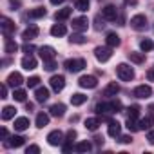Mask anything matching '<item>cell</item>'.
Here are the masks:
<instances>
[{"label":"cell","mask_w":154,"mask_h":154,"mask_svg":"<svg viewBox=\"0 0 154 154\" xmlns=\"http://www.w3.org/2000/svg\"><path fill=\"white\" fill-rule=\"evenodd\" d=\"M44 69H45V71H54V69H56V62H54V60L44 62Z\"/></svg>","instance_id":"cell-42"},{"label":"cell","mask_w":154,"mask_h":154,"mask_svg":"<svg viewBox=\"0 0 154 154\" xmlns=\"http://www.w3.org/2000/svg\"><path fill=\"white\" fill-rule=\"evenodd\" d=\"M0 27H2L4 36H9L11 33H15V22L9 20L8 17H2V20H0Z\"/></svg>","instance_id":"cell-10"},{"label":"cell","mask_w":154,"mask_h":154,"mask_svg":"<svg viewBox=\"0 0 154 154\" xmlns=\"http://www.w3.org/2000/svg\"><path fill=\"white\" fill-rule=\"evenodd\" d=\"M147 78H149L150 82H154V69H149V71H147Z\"/></svg>","instance_id":"cell-52"},{"label":"cell","mask_w":154,"mask_h":154,"mask_svg":"<svg viewBox=\"0 0 154 154\" xmlns=\"http://www.w3.org/2000/svg\"><path fill=\"white\" fill-rule=\"evenodd\" d=\"M26 84H27V87H38V84H40V78H38V76H31V78H29Z\"/></svg>","instance_id":"cell-41"},{"label":"cell","mask_w":154,"mask_h":154,"mask_svg":"<svg viewBox=\"0 0 154 154\" xmlns=\"http://www.w3.org/2000/svg\"><path fill=\"white\" fill-rule=\"evenodd\" d=\"M85 102H87V96L82 94V93H74V94L71 96V103L76 105V107H78V105H84Z\"/></svg>","instance_id":"cell-26"},{"label":"cell","mask_w":154,"mask_h":154,"mask_svg":"<svg viewBox=\"0 0 154 154\" xmlns=\"http://www.w3.org/2000/svg\"><path fill=\"white\" fill-rule=\"evenodd\" d=\"M27 127H29V120H27L26 116L15 120V131H20V132H22V131H26Z\"/></svg>","instance_id":"cell-28"},{"label":"cell","mask_w":154,"mask_h":154,"mask_svg":"<svg viewBox=\"0 0 154 154\" xmlns=\"http://www.w3.org/2000/svg\"><path fill=\"white\" fill-rule=\"evenodd\" d=\"M111 103H112V107H114V112H120V111H122V107H123L120 100H111Z\"/></svg>","instance_id":"cell-44"},{"label":"cell","mask_w":154,"mask_h":154,"mask_svg":"<svg viewBox=\"0 0 154 154\" xmlns=\"http://www.w3.org/2000/svg\"><path fill=\"white\" fill-rule=\"evenodd\" d=\"M65 140H63V132L62 131H51L49 134H47V143L49 145H53V147H58V145H62Z\"/></svg>","instance_id":"cell-7"},{"label":"cell","mask_w":154,"mask_h":154,"mask_svg":"<svg viewBox=\"0 0 154 154\" xmlns=\"http://www.w3.org/2000/svg\"><path fill=\"white\" fill-rule=\"evenodd\" d=\"M63 67H65L67 71H71V72H78V71H82L84 67H87V62H85L84 58H69V60H65Z\"/></svg>","instance_id":"cell-2"},{"label":"cell","mask_w":154,"mask_h":154,"mask_svg":"<svg viewBox=\"0 0 154 154\" xmlns=\"http://www.w3.org/2000/svg\"><path fill=\"white\" fill-rule=\"evenodd\" d=\"M152 47H154V45H152V42H150L149 38H145V40H141V42H140V49H141L143 53H147V51H150Z\"/></svg>","instance_id":"cell-39"},{"label":"cell","mask_w":154,"mask_h":154,"mask_svg":"<svg viewBox=\"0 0 154 154\" xmlns=\"http://www.w3.org/2000/svg\"><path fill=\"white\" fill-rule=\"evenodd\" d=\"M38 51H40V58H42L44 62H47V60H54V58H56V51H54L51 45H42Z\"/></svg>","instance_id":"cell-11"},{"label":"cell","mask_w":154,"mask_h":154,"mask_svg":"<svg viewBox=\"0 0 154 154\" xmlns=\"http://www.w3.org/2000/svg\"><path fill=\"white\" fill-rule=\"evenodd\" d=\"M22 82H24V78H22V74L20 72H11L9 76H8V85L9 87H13V89H17L18 85H22Z\"/></svg>","instance_id":"cell-13"},{"label":"cell","mask_w":154,"mask_h":154,"mask_svg":"<svg viewBox=\"0 0 154 154\" xmlns=\"http://www.w3.org/2000/svg\"><path fill=\"white\" fill-rule=\"evenodd\" d=\"M47 123H49V114H47V112H38V114H36V127L42 129V127H45Z\"/></svg>","instance_id":"cell-30"},{"label":"cell","mask_w":154,"mask_h":154,"mask_svg":"<svg viewBox=\"0 0 154 154\" xmlns=\"http://www.w3.org/2000/svg\"><path fill=\"white\" fill-rule=\"evenodd\" d=\"M147 141H149L150 145H154V131H152V129L147 132Z\"/></svg>","instance_id":"cell-46"},{"label":"cell","mask_w":154,"mask_h":154,"mask_svg":"<svg viewBox=\"0 0 154 154\" xmlns=\"http://www.w3.org/2000/svg\"><path fill=\"white\" fill-rule=\"evenodd\" d=\"M120 93V85L116 84V82H111L105 89H103V96H107V98H112V96H116Z\"/></svg>","instance_id":"cell-19"},{"label":"cell","mask_w":154,"mask_h":154,"mask_svg":"<svg viewBox=\"0 0 154 154\" xmlns=\"http://www.w3.org/2000/svg\"><path fill=\"white\" fill-rule=\"evenodd\" d=\"M74 138H76V131H74V129L67 131V134H65V141H72Z\"/></svg>","instance_id":"cell-45"},{"label":"cell","mask_w":154,"mask_h":154,"mask_svg":"<svg viewBox=\"0 0 154 154\" xmlns=\"http://www.w3.org/2000/svg\"><path fill=\"white\" fill-rule=\"evenodd\" d=\"M120 141H122V143H131L132 138H131L129 134H125V136H120Z\"/></svg>","instance_id":"cell-49"},{"label":"cell","mask_w":154,"mask_h":154,"mask_svg":"<svg viewBox=\"0 0 154 154\" xmlns=\"http://www.w3.org/2000/svg\"><path fill=\"white\" fill-rule=\"evenodd\" d=\"M0 93H2V96H0V98H8V84H6V85H2Z\"/></svg>","instance_id":"cell-51"},{"label":"cell","mask_w":154,"mask_h":154,"mask_svg":"<svg viewBox=\"0 0 154 154\" xmlns=\"http://www.w3.org/2000/svg\"><path fill=\"white\" fill-rule=\"evenodd\" d=\"M152 125H154V116H152V114H147L145 118L140 120V129H147V131H150Z\"/></svg>","instance_id":"cell-25"},{"label":"cell","mask_w":154,"mask_h":154,"mask_svg":"<svg viewBox=\"0 0 154 154\" xmlns=\"http://www.w3.org/2000/svg\"><path fill=\"white\" fill-rule=\"evenodd\" d=\"M105 44H107L109 47H112V49H114V47H118V45H120V36H118L116 33H109V35H107V38H105Z\"/></svg>","instance_id":"cell-27"},{"label":"cell","mask_w":154,"mask_h":154,"mask_svg":"<svg viewBox=\"0 0 154 154\" xmlns=\"http://www.w3.org/2000/svg\"><path fill=\"white\" fill-rule=\"evenodd\" d=\"M9 6H11V8H13V9H15V8H17V9H18V8H20V6H22V2H20V0H9Z\"/></svg>","instance_id":"cell-48"},{"label":"cell","mask_w":154,"mask_h":154,"mask_svg":"<svg viewBox=\"0 0 154 154\" xmlns=\"http://www.w3.org/2000/svg\"><path fill=\"white\" fill-rule=\"evenodd\" d=\"M20 63H22V67H24L26 71H33V69H36V58H35V56H31V54L24 56Z\"/></svg>","instance_id":"cell-18"},{"label":"cell","mask_w":154,"mask_h":154,"mask_svg":"<svg viewBox=\"0 0 154 154\" xmlns=\"http://www.w3.org/2000/svg\"><path fill=\"white\" fill-rule=\"evenodd\" d=\"M24 141H26V138H24V136L13 134L11 138H8L6 145H8V147H13V149H18V147H22V145H24Z\"/></svg>","instance_id":"cell-17"},{"label":"cell","mask_w":154,"mask_h":154,"mask_svg":"<svg viewBox=\"0 0 154 154\" xmlns=\"http://www.w3.org/2000/svg\"><path fill=\"white\" fill-rule=\"evenodd\" d=\"M120 132H122V125H120L118 122L111 120V122H109V127H107V134H109L111 138H120Z\"/></svg>","instance_id":"cell-16"},{"label":"cell","mask_w":154,"mask_h":154,"mask_svg":"<svg viewBox=\"0 0 154 154\" xmlns=\"http://www.w3.org/2000/svg\"><path fill=\"white\" fill-rule=\"evenodd\" d=\"M136 98H149L150 94H152V89H150V85H138L136 89H134V93H132Z\"/></svg>","instance_id":"cell-15"},{"label":"cell","mask_w":154,"mask_h":154,"mask_svg":"<svg viewBox=\"0 0 154 154\" xmlns=\"http://www.w3.org/2000/svg\"><path fill=\"white\" fill-rule=\"evenodd\" d=\"M38 152H40V147L38 145H29L26 149V154H38Z\"/></svg>","instance_id":"cell-43"},{"label":"cell","mask_w":154,"mask_h":154,"mask_svg":"<svg viewBox=\"0 0 154 154\" xmlns=\"http://www.w3.org/2000/svg\"><path fill=\"white\" fill-rule=\"evenodd\" d=\"M127 116L129 118H138L140 116V105H131L127 109Z\"/></svg>","instance_id":"cell-37"},{"label":"cell","mask_w":154,"mask_h":154,"mask_svg":"<svg viewBox=\"0 0 154 154\" xmlns=\"http://www.w3.org/2000/svg\"><path fill=\"white\" fill-rule=\"evenodd\" d=\"M27 17L29 18H44L45 17V9L44 8H35V9H31L27 13Z\"/></svg>","instance_id":"cell-33"},{"label":"cell","mask_w":154,"mask_h":154,"mask_svg":"<svg viewBox=\"0 0 154 154\" xmlns=\"http://www.w3.org/2000/svg\"><path fill=\"white\" fill-rule=\"evenodd\" d=\"M100 125H102V120L100 118H87L85 120V129L87 131H93L94 132V131H98Z\"/></svg>","instance_id":"cell-23"},{"label":"cell","mask_w":154,"mask_h":154,"mask_svg":"<svg viewBox=\"0 0 154 154\" xmlns=\"http://www.w3.org/2000/svg\"><path fill=\"white\" fill-rule=\"evenodd\" d=\"M67 33V27L63 26V24H54L53 27H51V35L53 36H63Z\"/></svg>","instance_id":"cell-29"},{"label":"cell","mask_w":154,"mask_h":154,"mask_svg":"<svg viewBox=\"0 0 154 154\" xmlns=\"http://www.w3.org/2000/svg\"><path fill=\"white\" fill-rule=\"evenodd\" d=\"M69 40H71L72 44H85V42H87L80 33H78V35H71V38H69Z\"/></svg>","instance_id":"cell-40"},{"label":"cell","mask_w":154,"mask_h":154,"mask_svg":"<svg viewBox=\"0 0 154 154\" xmlns=\"http://www.w3.org/2000/svg\"><path fill=\"white\" fill-rule=\"evenodd\" d=\"M129 60L134 63H143L145 56H143V53H129Z\"/></svg>","instance_id":"cell-35"},{"label":"cell","mask_w":154,"mask_h":154,"mask_svg":"<svg viewBox=\"0 0 154 154\" xmlns=\"http://www.w3.org/2000/svg\"><path fill=\"white\" fill-rule=\"evenodd\" d=\"M149 109H150V112H152V114H154V105H150V107H149Z\"/></svg>","instance_id":"cell-54"},{"label":"cell","mask_w":154,"mask_h":154,"mask_svg":"<svg viewBox=\"0 0 154 154\" xmlns=\"http://www.w3.org/2000/svg\"><path fill=\"white\" fill-rule=\"evenodd\" d=\"M63 112H65V105H63V103H54V105L49 107V114H51V116L60 118V116H63Z\"/></svg>","instance_id":"cell-22"},{"label":"cell","mask_w":154,"mask_h":154,"mask_svg":"<svg viewBox=\"0 0 154 154\" xmlns=\"http://www.w3.org/2000/svg\"><path fill=\"white\" fill-rule=\"evenodd\" d=\"M102 17H103L105 20H109V22H114V20L118 18V9H116V6H112V4L105 6V8L102 9Z\"/></svg>","instance_id":"cell-9"},{"label":"cell","mask_w":154,"mask_h":154,"mask_svg":"<svg viewBox=\"0 0 154 154\" xmlns=\"http://www.w3.org/2000/svg\"><path fill=\"white\" fill-rule=\"evenodd\" d=\"M0 136H2V140H8V138H9V134H8V129H6V127L0 129Z\"/></svg>","instance_id":"cell-50"},{"label":"cell","mask_w":154,"mask_h":154,"mask_svg":"<svg viewBox=\"0 0 154 154\" xmlns=\"http://www.w3.org/2000/svg\"><path fill=\"white\" fill-rule=\"evenodd\" d=\"M131 27L136 29V31L147 29V18H145V15H134V17L131 18Z\"/></svg>","instance_id":"cell-6"},{"label":"cell","mask_w":154,"mask_h":154,"mask_svg":"<svg viewBox=\"0 0 154 154\" xmlns=\"http://www.w3.org/2000/svg\"><path fill=\"white\" fill-rule=\"evenodd\" d=\"M78 85H80V87H84V89H94V87L98 85V80H96V76L85 74V76H80Z\"/></svg>","instance_id":"cell-5"},{"label":"cell","mask_w":154,"mask_h":154,"mask_svg":"<svg viewBox=\"0 0 154 154\" xmlns=\"http://www.w3.org/2000/svg\"><path fill=\"white\" fill-rule=\"evenodd\" d=\"M87 27H89V20H87L85 17L72 18V31H76V33H84V31H87Z\"/></svg>","instance_id":"cell-8"},{"label":"cell","mask_w":154,"mask_h":154,"mask_svg":"<svg viewBox=\"0 0 154 154\" xmlns=\"http://www.w3.org/2000/svg\"><path fill=\"white\" fill-rule=\"evenodd\" d=\"M94 56H96L98 62L105 63V62H109L111 56H112V47H109V45H105V47H96V49H94Z\"/></svg>","instance_id":"cell-3"},{"label":"cell","mask_w":154,"mask_h":154,"mask_svg":"<svg viewBox=\"0 0 154 154\" xmlns=\"http://www.w3.org/2000/svg\"><path fill=\"white\" fill-rule=\"evenodd\" d=\"M4 51H6L8 54H13V53H17V51H18V44H17L15 40H11L9 36H6V44H4Z\"/></svg>","instance_id":"cell-21"},{"label":"cell","mask_w":154,"mask_h":154,"mask_svg":"<svg viewBox=\"0 0 154 154\" xmlns=\"http://www.w3.org/2000/svg\"><path fill=\"white\" fill-rule=\"evenodd\" d=\"M116 74H118V78L122 82H131L134 78V69L131 65H127V63H120L116 67Z\"/></svg>","instance_id":"cell-1"},{"label":"cell","mask_w":154,"mask_h":154,"mask_svg":"<svg viewBox=\"0 0 154 154\" xmlns=\"http://www.w3.org/2000/svg\"><path fill=\"white\" fill-rule=\"evenodd\" d=\"M49 98V89L47 87H36V91H35V100L38 102V103H42V102H45Z\"/></svg>","instance_id":"cell-20"},{"label":"cell","mask_w":154,"mask_h":154,"mask_svg":"<svg viewBox=\"0 0 154 154\" xmlns=\"http://www.w3.org/2000/svg\"><path fill=\"white\" fill-rule=\"evenodd\" d=\"M125 125H127V129H129L131 132H136V131H140V122H136V118H129V116H127V122H125Z\"/></svg>","instance_id":"cell-34"},{"label":"cell","mask_w":154,"mask_h":154,"mask_svg":"<svg viewBox=\"0 0 154 154\" xmlns=\"http://www.w3.org/2000/svg\"><path fill=\"white\" fill-rule=\"evenodd\" d=\"M49 2H51V4H53V6H60V4H62V2H63V0H49Z\"/></svg>","instance_id":"cell-53"},{"label":"cell","mask_w":154,"mask_h":154,"mask_svg":"<svg viewBox=\"0 0 154 154\" xmlns=\"http://www.w3.org/2000/svg\"><path fill=\"white\" fill-rule=\"evenodd\" d=\"M94 111H96L98 114H102V116H105V114H114V107H112V103H111V102L98 103V105L94 107Z\"/></svg>","instance_id":"cell-12"},{"label":"cell","mask_w":154,"mask_h":154,"mask_svg":"<svg viewBox=\"0 0 154 154\" xmlns=\"http://www.w3.org/2000/svg\"><path fill=\"white\" fill-rule=\"evenodd\" d=\"M71 15H72V8H63V9H58L54 13V18L56 20H67Z\"/></svg>","instance_id":"cell-24"},{"label":"cell","mask_w":154,"mask_h":154,"mask_svg":"<svg viewBox=\"0 0 154 154\" xmlns=\"http://www.w3.org/2000/svg\"><path fill=\"white\" fill-rule=\"evenodd\" d=\"M22 49H24V51H26V53H27V54H31V53H33V51H35V45H31V44H26V45H24V47H22Z\"/></svg>","instance_id":"cell-47"},{"label":"cell","mask_w":154,"mask_h":154,"mask_svg":"<svg viewBox=\"0 0 154 154\" xmlns=\"http://www.w3.org/2000/svg\"><path fill=\"white\" fill-rule=\"evenodd\" d=\"M49 85H51V89H53L54 93H60V91H63V87H65V78H63L62 74H54V76H51Z\"/></svg>","instance_id":"cell-4"},{"label":"cell","mask_w":154,"mask_h":154,"mask_svg":"<svg viewBox=\"0 0 154 154\" xmlns=\"http://www.w3.org/2000/svg\"><path fill=\"white\" fill-rule=\"evenodd\" d=\"M89 0H76V9L78 11H87L89 9Z\"/></svg>","instance_id":"cell-38"},{"label":"cell","mask_w":154,"mask_h":154,"mask_svg":"<svg viewBox=\"0 0 154 154\" xmlns=\"http://www.w3.org/2000/svg\"><path fill=\"white\" fill-rule=\"evenodd\" d=\"M15 112H17V109H15V107L6 105V107L2 109V120H11V118H15Z\"/></svg>","instance_id":"cell-32"},{"label":"cell","mask_w":154,"mask_h":154,"mask_svg":"<svg viewBox=\"0 0 154 154\" xmlns=\"http://www.w3.org/2000/svg\"><path fill=\"white\" fill-rule=\"evenodd\" d=\"M26 96H27V94H26L24 89H18V87H17V89L13 91V98H15L17 102H26Z\"/></svg>","instance_id":"cell-36"},{"label":"cell","mask_w":154,"mask_h":154,"mask_svg":"<svg viewBox=\"0 0 154 154\" xmlns=\"http://www.w3.org/2000/svg\"><path fill=\"white\" fill-rule=\"evenodd\" d=\"M38 33H40V29L33 24V26H29V27H26L24 29V33H22V38L26 40V42H29V40H33V38H36L38 36Z\"/></svg>","instance_id":"cell-14"},{"label":"cell","mask_w":154,"mask_h":154,"mask_svg":"<svg viewBox=\"0 0 154 154\" xmlns=\"http://www.w3.org/2000/svg\"><path fill=\"white\" fill-rule=\"evenodd\" d=\"M93 149V145H91V141H78L74 145V150L76 152H89Z\"/></svg>","instance_id":"cell-31"}]
</instances>
